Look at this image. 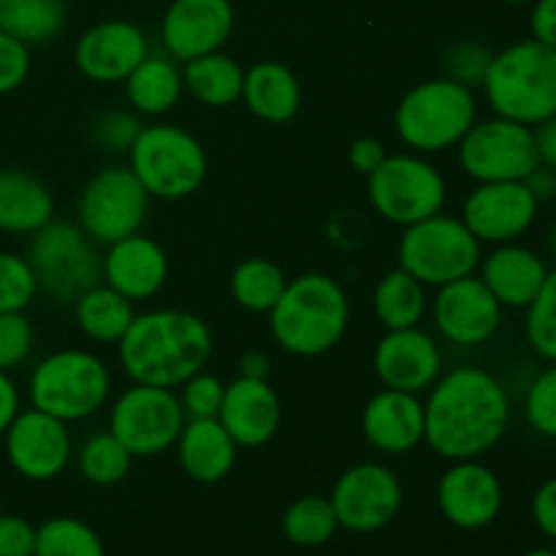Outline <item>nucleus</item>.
I'll return each mask as SVG.
<instances>
[{
	"label": "nucleus",
	"mask_w": 556,
	"mask_h": 556,
	"mask_svg": "<svg viewBox=\"0 0 556 556\" xmlns=\"http://www.w3.org/2000/svg\"><path fill=\"white\" fill-rule=\"evenodd\" d=\"M546 277V261L525 244L505 242L481 261V280L503 307H530Z\"/></svg>",
	"instance_id": "nucleus-25"
},
{
	"label": "nucleus",
	"mask_w": 556,
	"mask_h": 556,
	"mask_svg": "<svg viewBox=\"0 0 556 556\" xmlns=\"http://www.w3.org/2000/svg\"><path fill=\"white\" fill-rule=\"evenodd\" d=\"M505 503L497 472L478 459L454 462L438 483L440 514L459 530H483L500 516Z\"/></svg>",
	"instance_id": "nucleus-19"
},
{
	"label": "nucleus",
	"mask_w": 556,
	"mask_h": 556,
	"mask_svg": "<svg viewBox=\"0 0 556 556\" xmlns=\"http://www.w3.org/2000/svg\"><path fill=\"white\" fill-rule=\"evenodd\" d=\"M5 459L14 467L16 476L27 481H52L68 467L71 462V432L65 421L49 413L20 410L3 434Z\"/></svg>",
	"instance_id": "nucleus-15"
},
{
	"label": "nucleus",
	"mask_w": 556,
	"mask_h": 556,
	"mask_svg": "<svg viewBox=\"0 0 556 556\" xmlns=\"http://www.w3.org/2000/svg\"><path fill=\"white\" fill-rule=\"evenodd\" d=\"M424 402L416 394L396 389H383L364 407V438L369 445L391 456L407 454L424 440Z\"/></svg>",
	"instance_id": "nucleus-24"
},
{
	"label": "nucleus",
	"mask_w": 556,
	"mask_h": 556,
	"mask_svg": "<svg viewBox=\"0 0 556 556\" xmlns=\"http://www.w3.org/2000/svg\"><path fill=\"white\" fill-rule=\"evenodd\" d=\"M445 179L418 155H386L369 174V201L375 212L396 226H413L440 215L445 204Z\"/></svg>",
	"instance_id": "nucleus-10"
},
{
	"label": "nucleus",
	"mask_w": 556,
	"mask_h": 556,
	"mask_svg": "<svg viewBox=\"0 0 556 556\" xmlns=\"http://www.w3.org/2000/svg\"><path fill=\"white\" fill-rule=\"evenodd\" d=\"M400 269L424 286H448L481 266V242L462 217L432 215L405 228L400 239Z\"/></svg>",
	"instance_id": "nucleus-9"
},
{
	"label": "nucleus",
	"mask_w": 556,
	"mask_h": 556,
	"mask_svg": "<svg viewBox=\"0 0 556 556\" xmlns=\"http://www.w3.org/2000/svg\"><path fill=\"white\" fill-rule=\"evenodd\" d=\"M525 418L532 432L556 440V364L543 369L527 389Z\"/></svg>",
	"instance_id": "nucleus-40"
},
{
	"label": "nucleus",
	"mask_w": 556,
	"mask_h": 556,
	"mask_svg": "<svg viewBox=\"0 0 556 556\" xmlns=\"http://www.w3.org/2000/svg\"><path fill=\"white\" fill-rule=\"evenodd\" d=\"M117 345L119 364L134 383L174 389L204 369L215 337L199 315L182 309H150L136 315Z\"/></svg>",
	"instance_id": "nucleus-2"
},
{
	"label": "nucleus",
	"mask_w": 556,
	"mask_h": 556,
	"mask_svg": "<svg viewBox=\"0 0 556 556\" xmlns=\"http://www.w3.org/2000/svg\"><path fill=\"white\" fill-rule=\"evenodd\" d=\"M383 161H386V147L380 144L378 139H367V136H364V139L353 141L351 166L356 168L358 174H367L369 177V174H372Z\"/></svg>",
	"instance_id": "nucleus-49"
},
{
	"label": "nucleus",
	"mask_w": 556,
	"mask_h": 556,
	"mask_svg": "<svg viewBox=\"0 0 556 556\" xmlns=\"http://www.w3.org/2000/svg\"><path fill=\"white\" fill-rule=\"evenodd\" d=\"M532 519H535L538 530L556 543V478H548L541 483L532 497Z\"/></svg>",
	"instance_id": "nucleus-47"
},
{
	"label": "nucleus",
	"mask_w": 556,
	"mask_h": 556,
	"mask_svg": "<svg viewBox=\"0 0 556 556\" xmlns=\"http://www.w3.org/2000/svg\"><path fill=\"white\" fill-rule=\"evenodd\" d=\"M30 74V49L20 38L0 30V96L20 90Z\"/></svg>",
	"instance_id": "nucleus-44"
},
{
	"label": "nucleus",
	"mask_w": 556,
	"mask_h": 556,
	"mask_svg": "<svg viewBox=\"0 0 556 556\" xmlns=\"http://www.w3.org/2000/svg\"><path fill=\"white\" fill-rule=\"evenodd\" d=\"M288 280L280 266L269 258H248L233 269L231 296L248 313H271L277 299L286 291Z\"/></svg>",
	"instance_id": "nucleus-34"
},
{
	"label": "nucleus",
	"mask_w": 556,
	"mask_h": 556,
	"mask_svg": "<svg viewBox=\"0 0 556 556\" xmlns=\"http://www.w3.org/2000/svg\"><path fill=\"white\" fill-rule=\"evenodd\" d=\"M54 220V199L47 185L22 168H0V231L27 237Z\"/></svg>",
	"instance_id": "nucleus-27"
},
{
	"label": "nucleus",
	"mask_w": 556,
	"mask_h": 556,
	"mask_svg": "<svg viewBox=\"0 0 556 556\" xmlns=\"http://www.w3.org/2000/svg\"><path fill=\"white\" fill-rule=\"evenodd\" d=\"M233 22L237 11L231 0H172L161 25L163 47L182 63L220 52L233 33Z\"/></svg>",
	"instance_id": "nucleus-18"
},
{
	"label": "nucleus",
	"mask_w": 556,
	"mask_h": 556,
	"mask_svg": "<svg viewBox=\"0 0 556 556\" xmlns=\"http://www.w3.org/2000/svg\"><path fill=\"white\" fill-rule=\"evenodd\" d=\"M478 123L472 87L440 76L421 81L400 101L394 125L400 139L416 152H443L459 144Z\"/></svg>",
	"instance_id": "nucleus-5"
},
{
	"label": "nucleus",
	"mask_w": 556,
	"mask_h": 556,
	"mask_svg": "<svg viewBox=\"0 0 556 556\" xmlns=\"http://www.w3.org/2000/svg\"><path fill=\"white\" fill-rule=\"evenodd\" d=\"M242 98L255 117L280 125L296 117L299 106H302V87L291 68L275 63V60H264L244 71Z\"/></svg>",
	"instance_id": "nucleus-28"
},
{
	"label": "nucleus",
	"mask_w": 556,
	"mask_h": 556,
	"mask_svg": "<svg viewBox=\"0 0 556 556\" xmlns=\"http://www.w3.org/2000/svg\"><path fill=\"white\" fill-rule=\"evenodd\" d=\"M494 54L489 52L483 43L467 41L459 43V47L451 49L448 54V74L451 79L462 81L467 87H481L483 79H486L489 63H492Z\"/></svg>",
	"instance_id": "nucleus-43"
},
{
	"label": "nucleus",
	"mask_w": 556,
	"mask_h": 556,
	"mask_svg": "<svg viewBox=\"0 0 556 556\" xmlns=\"http://www.w3.org/2000/svg\"><path fill=\"white\" fill-rule=\"evenodd\" d=\"M505 3H510V5H521V3H530V0H505Z\"/></svg>",
	"instance_id": "nucleus-56"
},
{
	"label": "nucleus",
	"mask_w": 556,
	"mask_h": 556,
	"mask_svg": "<svg viewBox=\"0 0 556 556\" xmlns=\"http://www.w3.org/2000/svg\"><path fill=\"white\" fill-rule=\"evenodd\" d=\"M532 130H535V147L541 163L548 168H556V114L543 119V123L535 125Z\"/></svg>",
	"instance_id": "nucleus-51"
},
{
	"label": "nucleus",
	"mask_w": 556,
	"mask_h": 556,
	"mask_svg": "<svg viewBox=\"0 0 556 556\" xmlns=\"http://www.w3.org/2000/svg\"><path fill=\"white\" fill-rule=\"evenodd\" d=\"M65 27V0H0V30L22 43H47Z\"/></svg>",
	"instance_id": "nucleus-33"
},
{
	"label": "nucleus",
	"mask_w": 556,
	"mask_h": 556,
	"mask_svg": "<svg viewBox=\"0 0 556 556\" xmlns=\"http://www.w3.org/2000/svg\"><path fill=\"white\" fill-rule=\"evenodd\" d=\"M182 71L174 65V60L150 58V54L125 79L130 106L150 117L172 112L182 96Z\"/></svg>",
	"instance_id": "nucleus-30"
},
{
	"label": "nucleus",
	"mask_w": 556,
	"mask_h": 556,
	"mask_svg": "<svg viewBox=\"0 0 556 556\" xmlns=\"http://www.w3.org/2000/svg\"><path fill=\"white\" fill-rule=\"evenodd\" d=\"M552 250H554V255H556V220H554V228H552Z\"/></svg>",
	"instance_id": "nucleus-55"
},
{
	"label": "nucleus",
	"mask_w": 556,
	"mask_h": 556,
	"mask_svg": "<svg viewBox=\"0 0 556 556\" xmlns=\"http://www.w3.org/2000/svg\"><path fill=\"white\" fill-rule=\"evenodd\" d=\"M280 418L282 407L269 380L242 378L239 375L237 380L226 386L217 421L226 427V432L231 434L237 445L258 448V445L269 443L277 429H280Z\"/></svg>",
	"instance_id": "nucleus-22"
},
{
	"label": "nucleus",
	"mask_w": 556,
	"mask_h": 556,
	"mask_svg": "<svg viewBox=\"0 0 556 556\" xmlns=\"http://www.w3.org/2000/svg\"><path fill=\"white\" fill-rule=\"evenodd\" d=\"M38 293L36 271L25 255L0 253V313H25Z\"/></svg>",
	"instance_id": "nucleus-39"
},
{
	"label": "nucleus",
	"mask_w": 556,
	"mask_h": 556,
	"mask_svg": "<svg viewBox=\"0 0 556 556\" xmlns=\"http://www.w3.org/2000/svg\"><path fill=\"white\" fill-rule=\"evenodd\" d=\"M130 451L112 432L92 434L79 451V470L96 486H114L130 472Z\"/></svg>",
	"instance_id": "nucleus-37"
},
{
	"label": "nucleus",
	"mask_w": 556,
	"mask_h": 556,
	"mask_svg": "<svg viewBox=\"0 0 556 556\" xmlns=\"http://www.w3.org/2000/svg\"><path fill=\"white\" fill-rule=\"evenodd\" d=\"M150 212V193L130 166H109L79 195V226L92 242L114 244L139 233Z\"/></svg>",
	"instance_id": "nucleus-12"
},
{
	"label": "nucleus",
	"mask_w": 556,
	"mask_h": 556,
	"mask_svg": "<svg viewBox=\"0 0 556 556\" xmlns=\"http://www.w3.org/2000/svg\"><path fill=\"white\" fill-rule=\"evenodd\" d=\"M25 258L36 271L38 291L60 304H76V299L103 277V258L96 242L85 228L68 220H49L38 228Z\"/></svg>",
	"instance_id": "nucleus-8"
},
{
	"label": "nucleus",
	"mask_w": 556,
	"mask_h": 556,
	"mask_svg": "<svg viewBox=\"0 0 556 556\" xmlns=\"http://www.w3.org/2000/svg\"><path fill=\"white\" fill-rule=\"evenodd\" d=\"M239 367H242V378H255V380H266L269 378V358L264 356V353H258V351H250V353H244L242 356V364H239Z\"/></svg>",
	"instance_id": "nucleus-53"
},
{
	"label": "nucleus",
	"mask_w": 556,
	"mask_h": 556,
	"mask_svg": "<svg viewBox=\"0 0 556 556\" xmlns=\"http://www.w3.org/2000/svg\"><path fill=\"white\" fill-rule=\"evenodd\" d=\"M36 554V527L22 516H0V556Z\"/></svg>",
	"instance_id": "nucleus-46"
},
{
	"label": "nucleus",
	"mask_w": 556,
	"mask_h": 556,
	"mask_svg": "<svg viewBox=\"0 0 556 556\" xmlns=\"http://www.w3.org/2000/svg\"><path fill=\"white\" fill-rule=\"evenodd\" d=\"M538 212L541 201L527 182H478L462 206V220L481 244H505L525 237Z\"/></svg>",
	"instance_id": "nucleus-16"
},
{
	"label": "nucleus",
	"mask_w": 556,
	"mask_h": 556,
	"mask_svg": "<svg viewBox=\"0 0 556 556\" xmlns=\"http://www.w3.org/2000/svg\"><path fill=\"white\" fill-rule=\"evenodd\" d=\"M440 367H443V353L438 342L418 326L389 331L375 348V372L386 389L407 391V394L427 391L440 378Z\"/></svg>",
	"instance_id": "nucleus-21"
},
{
	"label": "nucleus",
	"mask_w": 556,
	"mask_h": 556,
	"mask_svg": "<svg viewBox=\"0 0 556 556\" xmlns=\"http://www.w3.org/2000/svg\"><path fill=\"white\" fill-rule=\"evenodd\" d=\"M372 307L380 324L389 331L418 326L424 313H427V291H424V282L407 275L405 269L389 271L378 282V288H375Z\"/></svg>",
	"instance_id": "nucleus-32"
},
{
	"label": "nucleus",
	"mask_w": 556,
	"mask_h": 556,
	"mask_svg": "<svg viewBox=\"0 0 556 556\" xmlns=\"http://www.w3.org/2000/svg\"><path fill=\"white\" fill-rule=\"evenodd\" d=\"M237 448L217 418H190L177 438L179 465L199 483L223 481L237 465Z\"/></svg>",
	"instance_id": "nucleus-26"
},
{
	"label": "nucleus",
	"mask_w": 556,
	"mask_h": 556,
	"mask_svg": "<svg viewBox=\"0 0 556 556\" xmlns=\"http://www.w3.org/2000/svg\"><path fill=\"white\" fill-rule=\"evenodd\" d=\"M525 334L538 356L556 364V269H548L541 293L527 307Z\"/></svg>",
	"instance_id": "nucleus-38"
},
{
	"label": "nucleus",
	"mask_w": 556,
	"mask_h": 556,
	"mask_svg": "<svg viewBox=\"0 0 556 556\" xmlns=\"http://www.w3.org/2000/svg\"><path fill=\"white\" fill-rule=\"evenodd\" d=\"M340 527L351 532H378L402 508V483L386 465L364 462L337 478L329 497Z\"/></svg>",
	"instance_id": "nucleus-14"
},
{
	"label": "nucleus",
	"mask_w": 556,
	"mask_h": 556,
	"mask_svg": "<svg viewBox=\"0 0 556 556\" xmlns=\"http://www.w3.org/2000/svg\"><path fill=\"white\" fill-rule=\"evenodd\" d=\"M147 58V36L141 27L125 20H109L92 25L74 49L76 68L98 85H117L134 74Z\"/></svg>",
	"instance_id": "nucleus-20"
},
{
	"label": "nucleus",
	"mask_w": 556,
	"mask_h": 556,
	"mask_svg": "<svg viewBox=\"0 0 556 556\" xmlns=\"http://www.w3.org/2000/svg\"><path fill=\"white\" fill-rule=\"evenodd\" d=\"M340 530L334 508L326 497H299L282 516V532L299 548H318L334 538Z\"/></svg>",
	"instance_id": "nucleus-35"
},
{
	"label": "nucleus",
	"mask_w": 556,
	"mask_h": 556,
	"mask_svg": "<svg viewBox=\"0 0 556 556\" xmlns=\"http://www.w3.org/2000/svg\"><path fill=\"white\" fill-rule=\"evenodd\" d=\"M16 416H20V389L11 380V375L0 369V438H3L5 429L11 427Z\"/></svg>",
	"instance_id": "nucleus-50"
},
{
	"label": "nucleus",
	"mask_w": 556,
	"mask_h": 556,
	"mask_svg": "<svg viewBox=\"0 0 556 556\" xmlns=\"http://www.w3.org/2000/svg\"><path fill=\"white\" fill-rule=\"evenodd\" d=\"M532 38L556 49V0H535L530 14Z\"/></svg>",
	"instance_id": "nucleus-48"
},
{
	"label": "nucleus",
	"mask_w": 556,
	"mask_h": 556,
	"mask_svg": "<svg viewBox=\"0 0 556 556\" xmlns=\"http://www.w3.org/2000/svg\"><path fill=\"white\" fill-rule=\"evenodd\" d=\"M525 182H527V188L535 193V199L541 201V204L543 201L556 199V168H548L541 163V166H538L535 172L525 179Z\"/></svg>",
	"instance_id": "nucleus-52"
},
{
	"label": "nucleus",
	"mask_w": 556,
	"mask_h": 556,
	"mask_svg": "<svg viewBox=\"0 0 556 556\" xmlns=\"http://www.w3.org/2000/svg\"><path fill=\"white\" fill-rule=\"evenodd\" d=\"M182 85L188 87L190 96L204 106H231L242 98L244 71L233 58L223 52L204 54L185 63Z\"/></svg>",
	"instance_id": "nucleus-29"
},
{
	"label": "nucleus",
	"mask_w": 556,
	"mask_h": 556,
	"mask_svg": "<svg viewBox=\"0 0 556 556\" xmlns=\"http://www.w3.org/2000/svg\"><path fill=\"white\" fill-rule=\"evenodd\" d=\"M521 556H556V552L554 548H532V552H527Z\"/></svg>",
	"instance_id": "nucleus-54"
},
{
	"label": "nucleus",
	"mask_w": 556,
	"mask_h": 556,
	"mask_svg": "<svg viewBox=\"0 0 556 556\" xmlns=\"http://www.w3.org/2000/svg\"><path fill=\"white\" fill-rule=\"evenodd\" d=\"M424 413V440L434 454L448 462L478 459L503 440L510 396L489 369L456 367L434 380Z\"/></svg>",
	"instance_id": "nucleus-1"
},
{
	"label": "nucleus",
	"mask_w": 556,
	"mask_h": 556,
	"mask_svg": "<svg viewBox=\"0 0 556 556\" xmlns=\"http://www.w3.org/2000/svg\"><path fill=\"white\" fill-rule=\"evenodd\" d=\"M74 307L79 329L96 342H119L136 318L134 302L109 288L106 282H98L81 293Z\"/></svg>",
	"instance_id": "nucleus-31"
},
{
	"label": "nucleus",
	"mask_w": 556,
	"mask_h": 556,
	"mask_svg": "<svg viewBox=\"0 0 556 556\" xmlns=\"http://www.w3.org/2000/svg\"><path fill=\"white\" fill-rule=\"evenodd\" d=\"M33 556H106V548L90 525L71 516H54L36 527Z\"/></svg>",
	"instance_id": "nucleus-36"
},
{
	"label": "nucleus",
	"mask_w": 556,
	"mask_h": 556,
	"mask_svg": "<svg viewBox=\"0 0 556 556\" xmlns=\"http://www.w3.org/2000/svg\"><path fill=\"white\" fill-rule=\"evenodd\" d=\"M351 320L345 288L329 275L309 271L288 282L269 313L271 337L293 356H320L345 337Z\"/></svg>",
	"instance_id": "nucleus-3"
},
{
	"label": "nucleus",
	"mask_w": 556,
	"mask_h": 556,
	"mask_svg": "<svg viewBox=\"0 0 556 556\" xmlns=\"http://www.w3.org/2000/svg\"><path fill=\"white\" fill-rule=\"evenodd\" d=\"M185 421L188 416L182 402L172 389L136 383L114 402L109 432L130 451V456H157L177 443Z\"/></svg>",
	"instance_id": "nucleus-13"
},
{
	"label": "nucleus",
	"mask_w": 556,
	"mask_h": 556,
	"mask_svg": "<svg viewBox=\"0 0 556 556\" xmlns=\"http://www.w3.org/2000/svg\"><path fill=\"white\" fill-rule=\"evenodd\" d=\"M130 172L150 199H188L206 177V152L177 125H147L128 150Z\"/></svg>",
	"instance_id": "nucleus-7"
},
{
	"label": "nucleus",
	"mask_w": 556,
	"mask_h": 556,
	"mask_svg": "<svg viewBox=\"0 0 556 556\" xmlns=\"http://www.w3.org/2000/svg\"><path fill=\"white\" fill-rule=\"evenodd\" d=\"M432 315L440 334L462 348L483 345L503 326V304L476 275L440 286Z\"/></svg>",
	"instance_id": "nucleus-17"
},
{
	"label": "nucleus",
	"mask_w": 556,
	"mask_h": 556,
	"mask_svg": "<svg viewBox=\"0 0 556 556\" xmlns=\"http://www.w3.org/2000/svg\"><path fill=\"white\" fill-rule=\"evenodd\" d=\"M27 394L36 410L65 424L81 421L106 405L112 394V375L96 353L68 348L36 364Z\"/></svg>",
	"instance_id": "nucleus-6"
},
{
	"label": "nucleus",
	"mask_w": 556,
	"mask_h": 556,
	"mask_svg": "<svg viewBox=\"0 0 556 556\" xmlns=\"http://www.w3.org/2000/svg\"><path fill=\"white\" fill-rule=\"evenodd\" d=\"M456 147L462 172L476 182H525L541 166L535 130L505 117L476 123Z\"/></svg>",
	"instance_id": "nucleus-11"
},
{
	"label": "nucleus",
	"mask_w": 556,
	"mask_h": 556,
	"mask_svg": "<svg viewBox=\"0 0 556 556\" xmlns=\"http://www.w3.org/2000/svg\"><path fill=\"white\" fill-rule=\"evenodd\" d=\"M226 394V383L204 369L195 372L188 383H182V410L188 418H217Z\"/></svg>",
	"instance_id": "nucleus-42"
},
{
	"label": "nucleus",
	"mask_w": 556,
	"mask_h": 556,
	"mask_svg": "<svg viewBox=\"0 0 556 556\" xmlns=\"http://www.w3.org/2000/svg\"><path fill=\"white\" fill-rule=\"evenodd\" d=\"M36 331L25 313H0V369L11 372L33 351Z\"/></svg>",
	"instance_id": "nucleus-41"
},
{
	"label": "nucleus",
	"mask_w": 556,
	"mask_h": 556,
	"mask_svg": "<svg viewBox=\"0 0 556 556\" xmlns=\"http://www.w3.org/2000/svg\"><path fill=\"white\" fill-rule=\"evenodd\" d=\"M103 280L130 302L152 299L168 280V258L144 233H130L109 244L103 255Z\"/></svg>",
	"instance_id": "nucleus-23"
},
{
	"label": "nucleus",
	"mask_w": 556,
	"mask_h": 556,
	"mask_svg": "<svg viewBox=\"0 0 556 556\" xmlns=\"http://www.w3.org/2000/svg\"><path fill=\"white\" fill-rule=\"evenodd\" d=\"M141 123L128 112H106L96 123V141L112 152H128L139 136Z\"/></svg>",
	"instance_id": "nucleus-45"
},
{
	"label": "nucleus",
	"mask_w": 556,
	"mask_h": 556,
	"mask_svg": "<svg viewBox=\"0 0 556 556\" xmlns=\"http://www.w3.org/2000/svg\"><path fill=\"white\" fill-rule=\"evenodd\" d=\"M481 87L497 117L535 128L556 114V49L535 38L510 43L494 54Z\"/></svg>",
	"instance_id": "nucleus-4"
}]
</instances>
